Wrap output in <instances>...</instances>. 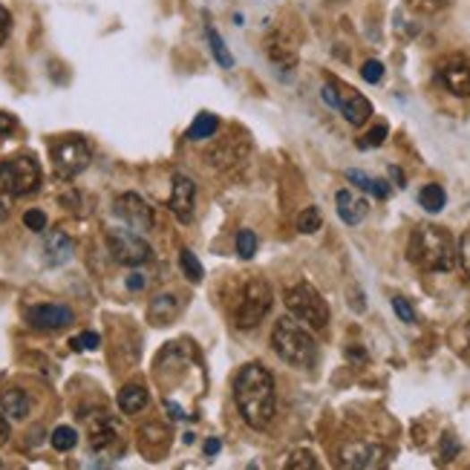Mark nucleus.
<instances>
[{
  "instance_id": "nucleus-24",
  "label": "nucleus",
  "mask_w": 470,
  "mask_h": 470,
  "mask_svg": "<svg viewBox=\"0 0 470 470\" xmlns=\"http://www.w3.org/2000/svg\"><path fill=\"white\" fill-rule=\"evenodd\" d=\"M266 52H269V58L278 64V67H283V70H292L295 61H297L292 47L286 44V41H280V38H269V41H266Z\"/></svg>"
},
{
  "instance_id": "nucleus-1",
  "label": "nucleus",
  "mask_w": 470,
  "mask_h": 470,
  "mask_svg": "<svg viewBox=\"0 0 470 470\" xmlns=\"http://www.w3.org/2000/svg\"><path fill=\"white\" fill-rule=\"evenodd\" d=\"M234 404L243 415V422L254 430H266L278 413V389H274V375L263 363H245L234 375Z\"/></svg>"
},
{
  "instance_id": "nucleus-20",
  "label": "nucleus",
  "mask_w": 470,
  "mask_h": 470,
  "mask_svg": "<svg viewBox=\"0 0 470 470\" xmlns=\"http://www.w3.org/2000/svg\"><path fill=\"white\" fill-rule=\"evenodd\" d=\"M346 179L352 182V185H358L361 191H367V193H372V197H378V200H387L389 197V185L384 179H372V176H367L363 171H346Z\"/></svg>"
},
{
  "instance_id": "nucleus-19",
  "label": "nucleus",
  "mask_w": 470,
  "mask_h": 470,
  "mask_svg": "<svg viewBox=\"0 0 470 470\" xmlns=\"http://www.w3.org/2000/svg\"><path fill=\"white\" fill-rule=\"evenodd\" d=\"M176 312H179V297L176 295H159V297H153L148 315H150V323L167 326L176 318Z\"/></svg>"
},
{
  "instance_id": "nucleus-18",
  "label": "nucleus",
  "mask_w": 470,
  "mask_h": 470,
  "mask_svg": "<svg viewBox=\"0 0 470 470\" xmlns=\"http://www.w3.org/2000/svg\"><path fill=\"white\" fill-rule=\"evenodd\" d=\"M30 407H32L30 396H26L23 389H18V387L4 389V393H0V413H4L9 422L26 419V415H30Z\"/></svg>"
},
{
  "instance_id": "nucleus-43",
  "label": "nucleus",
  "mask_w": 470,
  "mask_h": 470,
  "mask_svg": "<svg viewBox=\"0 0 470 470\" xmlns=\"http://www.w3.org/2000/svg\"><path fill=\"white\" fill-rule=\"evenodd\" d=\"M467 335H470V326H467Z\"/></svg>"
},
{
  "instance_id": "nucleus-4",
  "label": "nucleus",
  "mask_w": 470,
  "mask_h": 470,
  "mask_svg": "<svg viewBox=\"0 0 470 470\" xmlns=\"http://www.w3.org/2000/svg\"><path fill=\"white\" fill-rule=\"evenodd\" d=\"M41 188V165L32 156H12L0 162V217L9 214L15 200Z\"/></svg>"
},
{
  "instance_id": "nucleus-25",
  "label": "nucleus",
  "mask_w": 470,
  "mask_h": 470,
  "mask_svg": "<svg viewBox=\"0 0 470 470\" xmlns=\"http://www.w3.org/2000/svg\"><path fill=\"white\" fill-rule=\"evenodd\" d=\"M219 130V119L214 113H200L197 119H193V124L188 127V139L191 141H200V139H211L217 136Z\"/></svg>"
},
{
  "instance_id": "nucleus-27",
  "label": "nucleus",
  "mask_w": 470,
  "mask_h": 470,
  "mask_svg": "<svg viewBox=\"0 0 470 470\" xmlns=\"http://www.w3.org/2000/svg\"><path fill=\"white\" fill-rule=\"evenodd\" d=\"M78 445V433L73 427H58L52 430V448H56L58 453H67Z\"/></svg>"
},
{
  "instance_id": "nucleus-23",
  "label": "nucleus",
  "mask_w": 470,
  "mask_h": 470,
  "mask_svg": "<svg viewBox=\"0 0 470 470\" xmlns=\"http://www.w3.org/2000/svg\"><path fill=\"white\" fill-rule=\"evenodd\" d=\"M205 38H208V47H211V52H214V61H217L223 70H231V67H234V56L228 52V47H226V41H223V35H219L211 23L205 26Z\"/></svg>"
},
{
  "instance_id": "nucleus-6",
  "label": "nucleus",
  "mask_w": 470,
  "mask_h": 470,
  "mask_svg": "<svg viewBox=\"0 0 470 470\" xmlns=\"http://www.w3.org/2000/svg\"><path fill=\"white\" fill-rule=\"evenodd\" d=\"M271 303H274L271 286L263 278H252L243 286L237 306H234V326H237V329H254V326H260L269 315Z\"/></svg>"
},
{
  "instance_id": "nucleus-38",
  "label": "nucleus",
  "mask_w": 470,
  "mask_h": 470,
  "mask_svg": "<svg viewBox=\"0 0 470 470\" xmlns=\"http://www.w3.org/2000/svg\"><path fill=\"white\" fill-rule=\"evenodd\" d=\"M15 115H9V113H0V136H9V133H15Z\"/></svg>"
},
{
  "instance_id": "nucleus-30",
  "label": "nucleus",
  "mask_w": 470,
  "mask_h": 470,
  "mask_svg": "<svg viewBox=\"0 0 470 470\" xmlns=\"http://www.w3.org/2000/svg\"><path fill=\"white\" fill-rule=\"evenodd\" d=\"M387 139V124H375L363 139H358V148H378Z\"/></svg>"
},
{
  "instance_id": "nucleus-21",
  "label": "nucleus",
  "mask_w": 470,
  "mask_h": 470,
  "mask_svg": "<svg viewBox=\"0 0 470 470\" xmlns=\"http://www.w3.org/2000/svg\"><path fill=\"white\" fill-rule=\"evenodd\" d=\"M148 407V389L139 384H127L119 393V410L122 413H139Z\"/></svg>"
},
{
  "instance_id": "nucleus-9",
  "label": "nucleus",
  "mask_w": 470,
  "mask_h": 470,
  "mask_svg": "<svg viewBox=\"0 0 470 470\" xmlns=\"http://www.w3.org/2000/svg\"><path fill=\"white\" fill-rule=\"evenodd\" d=\"M113 214L122 219L127 228H133L139 234L153 231V208L139 197V193H122L113 205Z\"/></svg>"
},
{
  "instance_id": "nucleus-29",
  "label": "nucleus",
  "mask_w": 470,
  "mask_h": 470,
  "mask_svg": "<svg viewBox=\"0 0 470 470\" xmlns=\"http://www.w3.org/2000/svg\"><path fill=\"white\" fill-rule=\"evenodd\" d=\"M237 254H240L243 260H252V257L257 254V237H254V231H248V228L237 231Z\"/></svg>"
},
{
  "instance_id": "nucleus-2",
  "label": "nucleus",
  "mask_w": 470,
  "mask_h": 470,
  "mask_svg": "<svg viewBox=\"0 0 470 470\" xmlns=\"http://www.w3.org/2000/svg\"><path fill=\"white\" fill-rule=\"evenodd\" d=\"M407 257L424 271H450L456 266V243L445 228L419 226L410 234Z\"/></svg>"
},
{
  "instance_id": "nucleus-7",
  "label": "nucleus",
  "mask_w": 470,
  "mask_h": 470,
  "mask_svg": "<svg viewBox=\"0 0 470 470\" xmlns=\"http://www.w3.org/2000/svg\"><path fill=\"white\" fill-rule=\"evenodd\" d=\"M49 153H52V165H56V174L61 179L78 176L90 165V159H93V150H90V145L81 136H67V139L52 141Z\"/></svg>"
},
{
  "instance_id": "nucleus-42",
  "label": "nucleus",
  "mask_w": 470,
  "mask_h": 470,
  "mask_svg": "<svg viewBox=\"0 0 470 470\" xmlns=\"http://www.w3.org/2000/svg\"><path fill=\"white\" fill-rule=\"evenodd\" d=\"M450 453H456V441H453V436L448 433V436H445V459H450Z\"/></svg>"
},
{
  "instance_id": "nucleus-37",
  "label": "nucleus",
  "mask_w": 470,
  "mask_h": 470,
  "mask_svg": "<svg viewBox=\"0 0 470 470\" xmlns=\"http://www.w3.org/2000/svg\"><path fill=\"white\" fill-rule=\"evenodd\" d=\"M9 30H12V15H9V9H6V6H0V47L6 44Z\"/></svg>"
},
{
  "instance_id": "nucleus-34",
  "label": "nucleus",
  "mask_w": 470,
  "mask_h": 470,
  "mask_svg": "<svg viewBox=\"0 0 470 470\" xmlns=\"http://www.w3.org/2000/svg\"><path fill=\"white\" fill-rule=\"evenodd\" d=\"M289 470H297V467H306V470H315L318 467V462H315V456H312L309 450H300V453H295L292 459H289V465H286Z\"/></svg>"
},
{
  "instance_id": "nucleus-15",
  "label": "nucleus",
  "mask_w": 470,
  "mask_h": 470,
  "mask_svg": "<svg viewBox=\"0 0 470 470\" xmlns=\"http://www.w3.org/2000/svg\"><path fill=\"white\" fill-rule=\"evenodd\" d=\"M90 445L98 453L115 456L122 450V439H119V427L115 422H110L107 415H101L98 422H90Z\"/></svg>"
},
{
  "instance_id": "nucleus-32",
  "label": "nucleus",
  "mask_w": 470,
  "mask_h": 470,
  "mask_svg": "<svg viewBox=\"0 0 470 470\" xmlns=\"http://www.w3.org/2000/svg\"><path fill=\"white\" fill-rule=\"evenodd\" d=\"M23 226L30 228V231H35V234H41L47 228V214L44 211H35V208H32V211L23 214Z\"/></svg>"
},
{
  "instance_id": "nucleus-13",
  "label": "nucleus",
  "mask_w": 470,
  "mask_h": 470,
  "mask_svg": "<svg viewBox=\"0 0 470 470\" xmlns=\"http://www.w3.org/2000/svg\"><path fill=\"white\" fill-rule=\"evenodd\" d=\"M439 81H441V87H445L450 96L467 98L470 96V64L465 58H459V56L448 58L439 67Z\"/></svg>"
},
{
  "instance_id": "nucleus-14",
  "label": "nucleus",
  "mask_w": 470,
  "mask_h": 470,
  "mask_svg": "<svg viewBox=\"0 0 470 470\" xmlns=\"http://www.w3.org/2000/svg\"><path fill=\"white\" fill-rule=\"evenodd\" d=\"M193 200H197V182L185 174L174 176V191H171V211L182 219V223H191L193 219Z\"/></svg>"
},
{
  "instance_id": "nucleus-16",
  "label": "nucleus",
  "mask_w": 470,
  "mask_h": 470,
  "mask_svg": "<svg viewBox=\"0 0 470 470\" xmlns=\"http://www.w3.org/2000/svg\"><path fill=\"white\" fill-rule=\"evenodd\" d=\"M335 208H338V217L344 219L346 226H361L363 217L370 214V202L352 193L349 188H341L335 193Z\"/></svg>"
},
{
  "instance_id": "nucleus-22",
  "label": "nucleus",
  "mask_w": 470,
  "mask_h": 470,
  "mask_svg": "<svg viewBox=\"0 0 470 470\" xmlns=\"http://www.w3.org/2000/svg\"><path fill=\"white\" fill-rule=\"evenodd\" d=\"M419 205L424 208L427 214H439V211H445V205H448V193L441 185H436V182H430V185H424L419 191Z\"/></svg>"
},
{
  "instance_id": "nucleus-28",
  "label": "nucleus",
  "mask_w": 470,
  "mask_h": 470,
  "mask_svg": "<svg viewBox=\"0 0 470 470\" xmlns=\"http://www.w3.org/2000/svg\"><path fill=\"white\" fill-rule=\"evenodd\" d=\"M320 226H323V217H320L318 208H306V211L297 217V231L300 234H315Z\"/></svg>"
},
{
  "instance_id": "nucleus-35",
  "label": "nucleus",
  "mask_w": 470,
  "mask_h": 470,
  "mask_svg": "<svg viewBox=\"0 0 470 470\" xmlns=\"http://www.w3.org/2000/svg\"><path fill=\"white\" fill-rule=\"evenodd\" d=\"M393 312L398 315V320H404V323H415V312H413V306H410L404 297H393Z\"/></svg>"
},
{
  "instance_id": "nucleus-31",
  "label": "nucleus",
  "mask_w": 470,
  "mask_h": 470,
  "mask_svg": "<svg viewBox=\"0 0 470 470\" xmlns=\"http://www.w3.org/2000/svg\"><path fill=\"white\" fill-rule=\"evenodd\" d=\"M361 75H363V81H370V84H378L384 78V64L381 61H367L361 67Z\"/></svg>"
},
{
  "instance_id": "nucleus-5",
  "label": "nucleus",
  "mask_w": 470,
  "mask_h": 470,
  "mask_svg": "<svg viewBox=\"0 0 470 470\" xmlns=\"http://www.w3.org/2000/svg\"><path fill=\"white\" fill-rule=\"evenodd\" d=\"M286 309L292 312V318H297L303 326L315 332H323L329 326V303L320 297V292L312 283H297L286 292Z\"/></svg>"
},
{
  "instance_id": "nucleus-36",
  "label": "nucleus",
  "mask_w": 470,
  "mask_h": 470,
  "mask_svg": "<svg viewBox=\"0 0 470 470\" xmlns=\"http://www.w3.org/2000/svg\"><path fill=\"white\" fill-rule=\"evenodd\" d=\"M456 257L462 260V269H465V274L470 278V231H465V237H462L459 248H456Z\"/></svg>"
},
{
  "instance_id": "nucleus-33",
  "label": "nucleus",
  "mask_w": 470,
  "mask_h": 470,
  "mask_svg": "<svg viewBox=\"0 0 470 470\" xmlns=\"http://www.w3.org/2000/svg\"><path fill=\"white\" fill-rule=\"evenodd\" d=\"M73 349L75 352H84V349H98V344H101V338L96 335V332H84V335H78V338H73Z\"/></svg>"
},
{
  "instance_id": "nucleus-10",
  "label": "nucleus",
  "mask_w": 470,
  "mask_h": 470,
  "mask_svg": "<svg viewBox=\"0 0 470 470\" xmlns=\"http://www.w3.org/2000/svg\"><path fill=\"white\" fill-rule=\"evenodd\" d=\"M335 110H341V115L352 127H361V124L370 122L372 104H370V98H363L358 90H352L346 84H335Z\"/></svg>"
},
{
  "instance_id": "nucleus-12",
  "label": "nucleus",
  "mask_w": 470,
  "mask_h": 470,
  "mask_svg": "<svg viewBox=\"0 0 470 470\" xmlns=\"http://www.w3.org/2000/svg\"><path fill=\"white\" fill-rule=\"evenodd\" d=\"M26 320L35 329H64V326L73 323V309L70 306H61V303H38L26 309Z\"/></svg>"
},
{
  "instance_id": "nucleus-17",
  "label": "nucleus",
  "mask_w": 470,
  "mask_h": 470,
  "mask_svg": "<svg viewBox=\"0 0 470 470\" xmlns=\"http://www.w3.org/2000/svg\"><path fill=\"white\" fill-rule=\"evenodd\" d=\"M41 252H44V263L47 266H61V263H67V260L73 257L75 245H73V240L64 231H49L44 237Z\"/></svg>"
},
{
  "instance_id": "nucleus-11",
  "label": "nucleus",
  "mask_w": 470,
  "mask_h": 470,
  "mask_svg": "<svg viewBox=\"0 0 470 470\" xmlns=\"http://www.w3.org/2000/svg\"><path fill=\"white\" fill-rule=\"evenodd\" d=\"M389 462V450L381 445H370V441H355V445L344 448V467L355 470H372L384 467Z\"/></svg>"
},
{
  "instance_id": "nucleus-3",
  "label": "nucleus",
  "mask_w": 470,
  "mask_h": 470,
  "mask_svg": "<svg viewBox=\"0 0 470 470\" xmlns=\"http://www.w3.org/2000/svg\"><path fill=\"white\" fill-rule=\"evenodd\" d=\"M271 349L278 352L280 361H286L289 367H297V370H312L318 361L315 338L303 329V323L297 318H280L274 323Z\"/></svg>"
},
{
  "instance_id": "nucleus-39",
  "label": "nucleus",
  "mask_w": 470,
  "mask_h": 470,
  "mask_svg": "<svg viewBox=\"0 0 470 470\" xmlns=\"http://www.w3.org/2000/svg\"><path fill=\"white\" fill-rule=\"evenodd\" d=\"M127 289H133V292L145 289V278H141V274H130V278H127Z\"/></svg>"
},
{
  "instance_id": "nucleus-40",
  "label": "nucleus",
  "mask_w": 470,
  "mask_h": 470,
  "mask_svg": "<svg viewBox=\"0 0 470 470\" xmlns=\"http://www.w3.org/2000/svg\"><path fill=\"white\" fill-rule=\"evenodd\" d=\"M9 424H12V422L6 419L4 413H0V445H4V441L9 439Z\"/></svg>"
},
{
  "instance_id": "nucleus-41",
  "label": "nucleus",
  "mask_w": 470,
  "mask_h": 470,
  "mask_svg": "<svg viewBox=\"0 0 470 470\" xmlns=\"http://www.w3.org/2000/svg\"><path fill=\"white\" fill-rule=\"evenodd\" d=\"M217 453H219V439H211L205 445V456H217Z\"/></svg>"
},
{
  "instance_id": "nucleus-8",
  "label": "nucleus",
  "mask_w": 470,
  "mask_h": 470,
  "mask_svg": "<svg viewBox=\"0 0 470 470\" xmlns=\"http://www.w3.org/2000/svg\"><path fill=\"white\" fill-rule=\"evenodd\" d=\"M107 245L113 252V260L122 266H141L150 260V245L139 237V231L133 228H110L107 231Z\"/></svg>"
},
{
  "instance_id": "nucleus-26",
  "label": "nucleus",
  "mask_w": 470,
  "mask_h": 470,
  "mask_svg": "<svg viewBox=\"0 0 470 470\" xmlns=\"http://www.w3.org/2000/svg\"><path fill=\"white\" fill-rule=\"evenodd\" d=\"M179 266H182V271H185V278L191 283H200L205 278L202 263H200L197 257H193V252H188V248H182V252H179Z\"/></svg>"
}]
</instances>
